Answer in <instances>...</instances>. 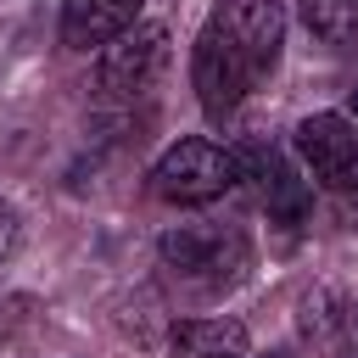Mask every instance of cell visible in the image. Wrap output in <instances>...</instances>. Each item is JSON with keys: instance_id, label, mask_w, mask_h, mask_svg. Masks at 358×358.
Returning <instances> with one entry per match:
<instances>
[{"instance_id": "obj_1", "label": "cell", "mask_w": 358, "mask_h": 358, "mask_svg": "<svg viewBox=\"0 0 358 358\" xmlns=\"http://www.w3.org/2000/svg\"><path fill=\"white\" fill-rule=\"evenodd\" d=\"M162 263L196 291H229L252 274V241L235 224H179L162 235Z\"/></svg>"}, {"instance_id": "obj_2", "label": "cell", "mask_w": 358, "mask_h": 358, "mask_svg": "<svg viewBox=\"0 0 358 358\" xmlns=\"http://www.w3.org/2000/svg\"><path fill=\"white\" fill-rule=\"evenodd\" d=\"M229 190H235V151L201 134L168 145L162 162L151 168V196L168 207H207Z\"/></svg>"}, {"instance_id": "obj_3", "label": "cell", "mask_w": 358, "mask_h": 358, "mask_svg": "<svg viewBox=\"0 0 358 358\" xmlns=\"http://www.w3.org/2000/svg\"><path fill=\"white\" fill-rule=\"evenodd\" d=\"M257 78H263V73L252 67V56L207 17L201 34H196V50H190V84H196L201 112H207V117H229V112L252 95Z\"/></svg>"}, {"instance_id": "obj_4", "label": "cell", "mask_w": 358, "mask_h": 358, "mask_svg": "<svg viewBox=\"0 0 358 358\" xmlns=\"http://www.w3.org/2000/svg\"><path fill=\"white\" fill-rule=\"evenodd\" d=\"M168 67V28L162 22H140L129 34H117L112 45H101L95 56V90L106 101H134L145 95Z\"/></svg>"}, {"instance_id": "obj_5", "label": "cell", "mask_w": 358, "mask_h": 358, "mask_svg": "<svg viewBox=\"0 0 358 358\" xmlns=\"http://www.w3.org/2000/svg\"><path fill=\"white\" fill-rule=\"evenodd\" d=\"M235 151V185L252 190V201L280 218V224H302L308 218V179L291 168V157L268 140H246V145H229Z\"/></svg>"}, {"instance_id": "obj_6", "label": "cell", "mask_w": 358, "mask_h": 358, "mask_svg": "<svg viewBox=\"0 0 358 358\" xmlns=\"http://www.w3.org/2000/svg\"><path fill=\"white\" fill-rule=\"evenodd\" d=\"M296 157L308 162V173L330 190H352L358 185V129L341 112H313L296 123Z\"/></svg>"}, {"instance_id": "obj_7", "label": "cell", "mask_w": 358, "mask_h": 358, "mask_svg": "<svg viewBox=\"0 0 358 358\" xmlns=\"http://www.w3.org/2000/svg\"><path fill=\"white\" fill-rule=\"evenodd\" d=\"M213 22L252 56V67L263 78L274 73L280 45H285V6L280 0H218L213 6Z\"/></svg>"}, {"instance_id": "obj_8", "label": "cell", "mask_w": 358, "mask_h": 358, "mask_svg": "<svg viewBox=\"0 0 358 358\" xmlns=\"http://www.w3.org/2000/svg\"><path fill=\"white\" fill-rule=\"evenodd\" d=\"M140 6L145 0H62V45L67 50H101L134 28Z\"/></svg>"}, {"instance_id": "obj_9", "label": "cell", "mask_w": 358, "mask_h": 358, "mask_svg": "<svg viewBox=\"0 0 358 358\" xmlns=\"http://www.w3.org/2000/svg\"><path fill=\"white\" fill-rule=\"evenodd\" d=\"M173 358H252L241 319H185L173 324Z\"/></svg>"}, {"instance_id": "obj_10", "label": "cell", "mask_w": 358, "mask_h": 358, "mask_svg": "<svg viewBox=\"0 0 358 358\" xmlns=\"http://www.w3.org/2000/svg\"><path fill=\"white\" fill-rule=\"evenodd\" d=\"M302 22L324 45H352L358 39V0H302Z\"/></svg>"}, {"instance_id": "obj_11", "label": "cell", "mask_w": 358, "mask_h": 358, "mask_svg": "<svg viewBox=\"0 0 358 358\" xmlns=\"http://www.w3.org/2000/svg\"><path fill=\"white\" fill-rule=\"evenodd\" d=\"M17 235H22V218H17V207H11V201H0V263L17 252Z\"/></svg>"}, {"instance_id": "obj_12", "label": "cell", "mask_w": 358, "mask_h": 358, "mask_svg": "<svg viewBox=\"0 0 358 358\" xmlns=\"http://www.w3.org/2000/svg\"><path fill=\"white\" fill-rule=\"evenodd\" d=\"M341 358H358V302L341 313Z\"/></svg>"}, {"instance_id": "obj_13", "label": "cell", "mask_w": 358, "mask_h": 358, "mask_svg": "<svg viewBox=\"0 0 358 358\" xmlns=\"http://www.w3.org/2000/svg\"><path fill=\"white\" fill-rule=\"evenodd\" d=\"M0 330H6V302H0Z\"/></svg>"}, {"instance_id": "obj_14", "label": "cell", "mask_w": 358, "mask_h": 358, "mask_svg": "<svg viewBox=\"0 0 358 358\" xmlns=\"http://www.w3.org/2000/svg\"><path fill=\"white\" fill-rule=\"evenodd\" d=\"M268 358H296V352H268Z\"/></svg>"}, {"instance_id": "obj_15", "label": "cell", "mask_w": 358, "mask_h": 358, "mask_svg": "<svg viewBox=\"0 0 358 358\" xmlns=\"http://www.w3.org/2000/svg\"><path fill=\"white\" fill-rule=\"evenodd\" d=\"M352 112H358V90H352Z\"/></svg>"}]
</instances>
